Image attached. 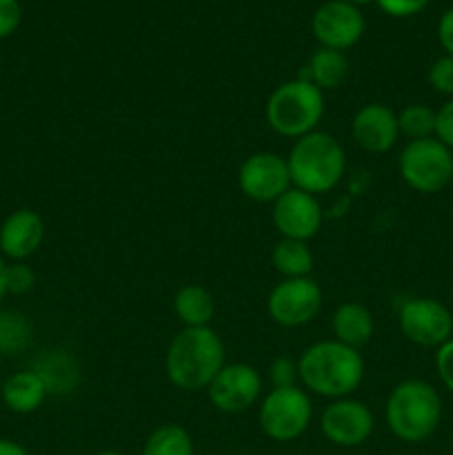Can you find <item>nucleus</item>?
Wrapping results in <instances>:
<instances>
[{
  "mask_svg": "<svg viewBox=\"0 0 453 455\" xmlns=\"http://www.w3.org/2000/svg\"><path fill=\"white\" fill-rule=\"evenodd\" d=\"M298 378L315 395L349 398L364 378V360L358 349L338 340L315 342L298 360Z\"/></svg>",
  "mask_w": 453,
  "mask_h": 455,
  "instance_id": "1",
  "label": "nucleus"
},
{
  "mask_svg": "<svg viewBox=\"0 0 453 455\" xmlns=\"http://www.w3.org/2000/svg\"><path fill=\"white\" fill-rule=\"evenodd\" d=\"M225 364V345L211 327H185L169 345L164 371L178 389L200 391Z\"/></svg>",
  "mask_w": 453,
  "mask_h": 455,
  "instance_id": "2",
  "label": "nucleus"
},
{
  "mask_svg": "<svg viewBox=\"0 0 453 455\" xmlns=\"http://www.w3.org/2000/svg\"><path fill=\"white\" fill-rule=\"evenodd\" d=\"M289 173L296 189L311 196L327 194L342 180L346 169V156L340 142L327 132H311L298 138L289 151Z\"/></svg>",
  "mask_w": 453,
  "mask_h": 455,
  "instance_id": "3",
  "label": "nucleus"
},
{
  "mask_svg": "<svg viewBox=\"0 0 453 455\" xmlns=\"http://www.w3.org/2000/svg\"><path fill=\"white\" fill-rule=\"evenodd\" d=\"M442 420L440 394L425 380H404L386 400V425L398 440L416 444L435 434Z\"/></svg>",
  "mask_w": 453,
  "mask_h": 455,
  "instance_id": "4",
  "label": "nucleus"
},
{
  "mask_svg": "<svg viewBox=\"0 0 453 455\" xmlns=\"http://www.w3.org/2000/svg\"><path fill=\"white\" fill-rule=\"evenodd\" d=\"M324 116V93L306 80L278 84L266 100V123L278 136L302 138L315 132Z\"/></svg>",
  "mask_w": 453,
  "mask_h": 455,
  "instance_id": "5",
  "label": "nucleus"
},
{
  "mask_svg": "<svg viewBox=\"0 0 453 455\" xmlns=\"http://www.w3.org/2000/svg\"><path fill=\"white\" fill-rule=\"evenodd\" d=\"M400 176L420 194H438L453 178V151L438 138L411 140L398 160Z\"/></svg>",
  "mask_w": 453,
  "mask_h": 455,
  "instance_id": "6",
  "label": "nucleus"
},
{
  "mask_svg": "<svg viewBox=\"0 0 453 455\" xmlns=\"http://www.w3.org/2000/svg\"><path fill=\"white\" fill-rule=\"evenodd\" d=\"M311 416L314 407L309 395L298 387H287V389H271L262 398L258 420L266 438L275 443H291L309 429Z\"/></svg>",
  "mask_w": 453,
  "mask_h": 455,
  "instance_id": "7",
  "label": "nucleus"
},
{
  "mask_svg": "<svg viewBox=\"0 0 453 455\" xmlns=\"http://www.w3.org/2000/svg\"><path fill=\"white\" fill-rule=\"evenodd\" d=\"M400 331L420 347H442L451 340L453 315L435 298H411L400 307Z\"/></svg>",
  "mask_w": 453,
  "mask_h": 455,
  "instance_id": "8",
  "label": "nucleus"
},
{
  "mask_svg": "<svg viewBox=\"0 0 453 455\" xmlns=\"http://www.w3.org/2000/svg\"><path fill=\"white\" fill-rule=\"evenodd\" d=\"M238 187L256 203H275L293 187L287 160L274 151L251 154L240 164Z\"/></svg>",
  "mask_w": 453,
  "mask_h": 455,
  "instance_id": "9",
  "label": "nucleus"
},
{
  "mask_svg": "<svg viewBox=\"0 0 453 455\" xmlns=\"http://www.w3.org/2000/svg\"><path fill=\"white\" fill-rule=\"evenodd\" d=\"M322 307V291L314 278H291L275 284L266 300L274 323L282 327H302L311 323Z\"/></svg>",
  "mask_w": 453,
  "mask_h": 455,
  "instance_id": "10",
  "label": "nucleus"
},
{
  "mask_svg": "<svg viewBox=\"0 0 453 455\" xmlns=\"http://www.w3.org/2000/svg\"><path fill=\"white\" fill-rule=\"evenodd\" d=\"M209 400L222 413H242L260 400L262 376L256 367L244 363L225 364L211 385L207 387Z\"/></svg>",
  "mask_w": 453,
  "mask_h": 455,
  "instance_id": "11",
  "label": "nucleus"
},
{
  "mask_svg": "<svg viewBox=\"0 0 453 455\" xmlns=\"http://www.w3.org/2000/svg\"><path fill=\"white\" fill-rule=\"evenodd\" d=\"M311 31L324 49L345 52L362 38L364 16L346 0H329L315 9Z\"/></svg>",
  "mask_w": 453,
  "mask_h": 455,
  "instance_id": "12",
  "label": "nucleus"
},
{
  "mask_svg": "<svg viewBox=\"0 0 453 455\" xmlns=\"http://www.w3.org/2000/svg\"><path fill=\"white\" fill-rule=\"evenodd\" d=\"M373 413L355 398H338L320 416L322 435L336 447H360L373 434Z\"/></svg>",
  "mask_w": 453,
  "mask_h": 455,
  "instance_id": "13",
  "label": "nucleus"
},
{
  "mask_svg": "<svg viewBox=\"0 0 453 455\" xmlns=\"http://www.w3.org/2000/svg\"><path fill=\"white\" fill-rule=\"evenodd\" d=\"M271 220H274V227L282 238L306 243V240H311L320 231L322 209H320L315 196L291 187L287 194H282L274 203Z\"/></svg>",
  "mask_w": 453,
  "mask_h": 455,
  "instance_id": "14",
  "label": "nucleus"
},
{
  "mask_svg": "<svg viewBox=\"0 0 453 455\" xmlns=\"http://www.w3.org/2000/svg\"><path fill=\"white\" fill-rule=\"evenodd\" d=\"M351 136L369 154H386L398 142V114L382 102L360 107L351 123Z\"/></svg>",
  "mask_w": 453,
  "mask_h": 455,
  "instance_id": "15",
  "label": "nucleus"
},
{
  "mask_svg": "<svg viewBox=\"0 0 453 455\" xmlns=\"http://www.w3.org/2000/svg\"><path fill=\"white\" fill-rule=\"evenodd\" d=\"M44 240V222L31 209H16L0 225V253L13 262L34 256Z\"/></svg>",
  "mask_w": 453,
  "mask_h": 455,
  "instance_id": "16",
  "label": "nucleus"
},
{
  "mask_svg": "<svg viewBox=\"0 0 453 455\" xmlns=\"http://www.w3.org/2000/svg\"><path fill=\"white\" fill-rule=\"evenodd\" d=\"M31 371L38 373V378L47 387V394L53 395L71 394L80 380L78 363L67 351H44L36 358Z\"/></svg>",
  "mask_w": 453,
  "mask_h": 455,
  "instance_id": "17",
  "label": "nucleus"
},
{
  "mask_svg": "<svg viewBox=\"0 0 453 455\" xmlns=\"http://www.w3.org/2000/svg\"><path fill=\"white\" fill-rule=\"evenodd\" d=\"M331 327L338 342L360 351L373 338V315L360 302H345L333 314Z\"/></svg>",
  "mask_w": 453,
  "mask_h": 455,
  "instance_id": "18",
  "label": "nucleus"
},
{
  "mask_svg": "<svg viewBox=\"0 0 453 455\" xmlns=\"http://www.w3.org/2000/svg\"><path fill=\"white\" fill-rule=\"evenodd\" d=\"M47 387L40 380L38 373L25 369L9 376L3 385V403L13 413H34L47 398Z\"/></svg>",
  "mask_w": 453,
  "mask_h": 455,
  "instance_id": "19",
  "label": "nucleus"
},
{
  "mask_svg": "<svg viewBox=\"0 0 453 455\" xmlns=\"http://www.w3.org/2000/svg\"><path fill=\"white\" fill-rule=\"evenodd\" d=\"M349 76V60H346L345 52H336V49L320 47L309 62L305 65L302 74L298 76L300 80L315 84L320 92L324 89H338Z\"/></svg>",
  "mask_w": 453,
  "mask_h": 455,
  "instance_id": "20",
  "label": "nucleus"
},
{
  "mask_svg": "<svg viewBox=\"0 0 453 455\" xmlns=\"http://www.w3.org/2000/svg\"><path fill=\"white\" fill-rule=\"evenodd\" d=\"M173 311L185 327H209L216 314V302L209 289L200 284H185L173 298Z\"/></svg>",
  "mask_w": 453,
  "mask_h": 455,
  "instance_id": "21",
  "label": "nucleus"
},
{
  "mask_svg": "<svg viewBox=\"0 0 453 455\" xmlns=\"http://www.w3.org/2000/svg\"><path fill=\"white\" fill-rule=\"evenodd\" d=\"M271 265L284 280L311 278L314 271V253L309 244L300 240L282 238L271 251Z\"/></svg>",
  "mask_w": 453,
  "mask_h": 455,
  "instance_id": "22",
  "label": "nucleus"
},
{
  "mask_svg": "<svg viewBox=\"0 0 453 455\" xmlns=\"http://www.w3.org/2000/svg\"><path fill=\"white\" fill-rule=\"evenodd\" d=\"M142 455H194V440L185 427L163 425L145 440Z\"/></svg>",
  "mask_w": 453,
  "mask_h": 455,
  "instance_id": "23",
  "label": "nucleus"
},
{
  "mask_svg": "<svg viewBox=\"0 0 453 455\" xmlns=\"http://www.w3.org/2000/svg\"><path fill=\"white\" fill-rule=\"evenodd\" d=\"M31 340V324L20 311H0V354H20Z\"/></svg>",
  "mask_w": 453,
  "mask_h": 455,
  "instance_id": "24",
  "label": "nucleus"
},
{
  "mask_svg": "<svg viewBox=\"0 0 453 455\" xmlns=\"http://www.w3.org/2000/svg\"><path fill=\"white\" fill-rule=\"evenodd\" d=\"M400 136L411 140L435 138V111L426 105H409L398 114Z\"/></svg>",
  "mask_w": 453,
  "mask_h": 455,
  "instance_id": "25",
  "label": "nucleus"
},
{
  "mask_svg": "<svg viewBox=\"0 0 453 455\" xmlns=\"http://www.w3.org/2000/svg\"><path fill=\"white\" fill-rule=\"evenodd\" d=\"M36 284V274L29 265L25 262H12L7 265V291L22 296L29 293Z\"/></svg>",
  "mask_w": 453,
  "mask_h": 455,
  "instance_id": "26",
  "label": "nucleus"
},
{
  "mask_svg": "<svg viewBox=\"0 0 453 455\" xmlns=\"http://www.w3.org/2000/svg\"><path fill=\"white\" fill-rule=\"evenodd\" d=\"M429 84L438 93L453 96V58L442 56L431 65L429 69Z\"/></svg>",
  "mask_w": 453,
  "mask_h": 455,
  "instance_id": "27",
  "label": "nucleus"
},
{
  "mask_svg": "<svg viewBox=\"0 0 453 455\" xmlns=\"http://www.w3.org/2000/svg\"><path fill=\"white\" fill-rule=\"evenodd\" d=\"M269 380L274 385V389H287V387H298V363H293L291 358L282 355V358H275L269 367Z\"/></svg>",
  "mask_w": 453,
  "mask_h": 455,
  "instance_id": "28",
  "label": "nucleus"
},
{
  "mask_svg": "<svg viewBox=\"0 0 453 455\" xmlns=\"http://www.w3.org/2000/svg\"><path fill=\"white\" fill-rule=\"evenodd\" d=\"M378 7L386 13V16L393 18H409L420 13L431 0H376Z\"/></svg>",
  "mask_w": 453,
  "mask_h": 455,
  "instance_id": "29",
  "label": "nucleus"
},
{
  "mask_svg": "<svg viewBox=\"0 0 453 455\" xmlns=\"http://www.w3.org/2000/svg\"><path fill=\"white\" fill-rule=\"evenodd\" d=\"M22 7L18 0H0V40L9 38L20 27Z\"/></svg>",
  "mask_w": 453,
  "mask_h": 455,
  "instance_id": "30",
  "label": "nucleus"
},
{
  "mask_svg": "<svg viewBox=\"0 0 453 455\" xmlns=\"http://www.w3.org/2000/svg\"><path fill=\"white\" fill-rule=\"evenodd\" d=\"M435 138L453 151V98L435 111Z\"/></svg>",
  "mask_w": 453,
  "mask_h": 455,
  "instance_id": "31",
  "label": "nucleus"
},
{
  "mask_svg": "<svg viewBox=\"0 0 453 455\" xmlns=\"http://www.w3.org/2000/svg\"><path fill=\"white\" fill-rule=\"evenodd\" d=\"M435 369H438V376L442 380V385L453 394V338L444 342L442 347H438Z\"/></svg>",
  "mask_w": 453,
  "mask_h": 455,
  "instance_id": "32",
  "label": "nucleus"
},
{
  "mask_svg": "<svg viewBox=\"0 0 453 455\" xmlns=\"http://www.w3.org/2000/svg\"><path fill=\"white\" fill-rule=\"evenodd\" d=\"M438 38L442 49L447 52V56L453 58V7H449L447 12L442 13V18H440Z\"/></svg>",
  "mask_w": 453,
  "mask_h": 455,
  "instance_id": "33",
  "label": "nucleus"
},
{
  "mask_svg": "<svg viewBox=\"0 0 453 455\" xmlns=\"http://www.w3.org/2000/svg\"><path fill=\"white\" fill-rule=\"evenodd\" d=\"M0 455H29V453L25 451V447L13 443V440L0 438Z\"/></svg>",
  "mask_w": 453,
  "mask_h": 455,
  "instance_id": "34",
  "label": "nucleus"
},
{
  "mask_svg": "<svg viewBox=\"0 0 453 455\" xmlns=\"http://www.w3.org/2000/svg\"><path fill=\"white\" fill-rule=\"evenodd\" d=\"M7 262L0 258V300H3L4 296H7Z\"/></svg>",
  "mask_w": 453,
  "mask_h": 455,
  "instance_id": "35",
  "label": "nucleus"
},
{
  "mask_svg": "<svg viewBox=\"0 0 453 455\" xmlns=\"http://www.w3.org/2000/svg\"><path fill=\"white\" fill-rule=\"evenodd\" d=\"M346 3H351L354 7H362V4H369V3H376V0H346Z\"/></svg>",
  "mask_w": 453,
  "mask_h": 455,
  "instance_id": "36",
  "label": "nucleus"
},
{
  "mask_svg": "<svg viewBox=\"0 0 453 455\" xmlns=\"http://www.w3.org/2000/svg\"><path fill=\"white\" fill-rule=\"evenodd\" d=\"M96 455H123L120 451H111V449H107V451H100V453H96Z\"/></svg>",
  "mask_w": 453,
  "mask_h": 455,
  "instance_id": "37",
  "label": "nucleus"
}]
</instances>
